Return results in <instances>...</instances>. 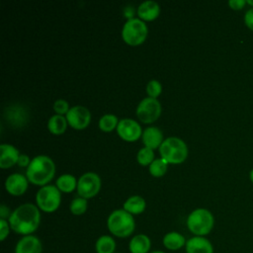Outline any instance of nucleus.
Segmentation results:
<instances>
[{
  "instance_id": "dca6fc26",
  "label": "nucleus",
  "mask_w": 253,
  "mask_h": 253,
  "mask_svg": "<svg viewBox=\"0 0 253 253\" xmlns=\"http://www.w3.org/2000/svg\"><path fill=\"white\" fill-rule=\"evenodd\" d=\"M19 150L12 144L2 143L0 145V167L9 168L18 162Z\"/></svg>"
},
{
  "instance_id": "f8f14e48",
  "label": "nucleus",
  "mask_w": 253,
  "mask_h": 253,
  "mask_svg": "<svg viewBox=\"0 0 253 253\" xmlns=\"http://www.w3.org/2000/svg\"><path fill=\"white\" fill-rule=\"evenodd\" d=\"M14 253H42V243L34 234L22 236L15 245Z\"/></svg>"
},
{
  "instance_id": "6ab92c4d",
  "label": "nucleus",
  "mask_w": 253,
  "mask_h": 253,
  "mask_svg": "<svg viewBox=\"0 0 253 253\" xmlns=\"http://www.w3.org/2000/svg\"><path fill=\"white\" fill-rule=\"evenodd\" d=\"M159 4L154 0L143 1L137 8V14L143 20H153L159 15Z\"/></svg>"
},
{
  "instance_id": "7c9ffc66",
  "label": "nucleus",
  "mask_w": 253,
  "mask_h": 253,
  "mask_svg": "<svg viewBox=\"0 0 253 253\" xmlns=\"http://www.w3.org/2000/svg\"><path fill=\"white\" fill-rule=\"evenodd\" d=\"M244 24L245 26L253 32V8H249L244 14Z\"/></svg>"
},
{
  "instance_id": "6e6552de",
  "label": "nucleus",
  "mask_w": 253,
  "mask_h": 253,
  "mask_svg": "<svg viewBox=\"0 0 253 253\" xmlns=\"http://www.w3.org/2000/svg\"><path fill=\"white\" fill-rule=\"evenodd\" d=\"M101 187V179L94 172H86L77 181V192L80 197L89 199L95 196Z\"/></svg>"
},
{
  "instance_id": "473e14b6",
  "label": "nucleus",
  "mask_w": 253,
  "mask_h": 253,
  "mask_svg": "<svg viewBox=\"0 0 253 253\" xmlns=\"http://www.w3.org/2000/svg\"><path fill=\"white\" fill-rule=\"evenodd\" d=\"M11 213H12V211H10V209L6 205L2 204L0 206V218L8 220L10 215H11Z\"/></svg>"
},
{
  "instance_id": "393cba45",
  "label": "nucleus",
  "mask_w": 253,
  "mask_h": 253,
  "mask_svg": "<svg viewBox=\"0 0 253 253\" xmlns=\"http://www.w3.org/2000/svg\"><path fill=\"white\" fill-rule=\"evenodd\" d=\"M87 199L82 197H76L74 198L69 206L70 211L75 215H81L83 214L87 210Z\"/></svg>"
},
{
  "instance_id": "5701e85b",
  "label": "nucleus",
  "mask_w": 253,
  "mask_h": 253,
  "mask_svg": "<svg viewBox=\"0 0 253 253\" xmlns=\"http://www.w3.org/2000/svg\"><path fill=\"white\" fill-rule=\"evenodd\" d=\"M56 187L59 189V191L69 193L73 191L75 187H77V181L73 175L63 174L56 179Z\"/></svg>"
},
{
  "instance_id": "412c9836",
  "label": "nucleus",
  "mask_w": 253,
  "mask_h": 253,
  "mask_svg": "<svg viewBox=\"0 0 253 253\" xmlns=\"http://www.w3.org/2000/svg\"><path fill=\"white\" fill-rule=\"evenodd\" d=\"M145 207H146L145 200L140 196L134 195L126 200V202L124 203L123 209L133 215V214H139L143 212L145 210Z\"/></svg>"
},
{
  "instance_id": "1a4fd4ad",
  "label": "nucleus",
  "mask_w": 253,
  "mask_h": 253,
  "mask_svg": "<svg viewBox=\"0 0 253 253\" xmlns=\"http://www.w3.org/2000/svg\"><path fill=\"white\" fill-rule=\"evenodd\" d=\"M161 114V105L156 98L146 97L142 99L137 108L136 115L143 123L154 122Z\"/></svg>"
},
{
  "instance_id": "f3484780",
  "label": "nucleus",
  "mask_w": 253,
  "mask_h": 253,
  "mask_svg": "<svg viewBox=\"0 0 253 253\" xmlns=\"http://www.w3.org/2000/svg\"><path fill=\"white\" fill-rule=\"evenodd\" d=\"M186 242L185 236L178 231H169L162 238L163 247L169 251H179L183 247L185 248Z\"/></svg>"
},
{
  "instance_id": "2eb2a0df",
  "label": "nucleus",
  "mask_w": 253,
  "mask_h": 253,
  "mask_svg": "<svg viewBox=\"0 0 253 253\" xmlns=\"http://www.w3.org/2000/svg\"><path fill=\"white\" fill-rule=\"evenodd\" d=\"M151 239L147 234H134L128 242L129 253H149L151 251Z\"/></svg>"
},
{
  "instance_id": "9d476101",
  "label": "nucleus",
  "mask_w": 253,
  "mask_h": 253,
  "mask_svg": "<svg viewBox=\"0 0 253 253\" xmlns=\"http://www.w3.org/2000/svg\"><path fill=\"white\" fill-rule=\"evenodd\" d=\"M67 123L77 129L86 127L91 120V114L89 110L84 106L71 107L66 113Z\"/></svg>"
},
{
  "instance_id": "ddd939ff",
  "label": "nucleus",
  "mask_w": 253,
  "mask_h": 253,
  "mask_svg": "<svg viewBox=\"0 0 253 253\" xmlns=\"http://www.w3.org/2000/svg\"><path fill=\"white\" fill-rule=\"evenodd\" d=\"M186 253H214L212 243L206 236L193 235L187 239L185 245Z\"/></svg>"
},
{
  "instance_id": "f257e3e1",
  "label": "nucleus",
  "mask_w": 253,
  "mask_h": 253,
  "mask_svg": "<svg viewBox=\"0 0 253 253\" xmlns=\"http://www.w3.org/2000/svg\"><path fill=\"white\" fill-rule=\"evenodd\" d=\"M11 229L22 236L31 235L37 231L41 223V212L38 206L26 203L16 208L9 219Z\"/></svg>"
},
{
  "instance_id": "c9c22d12",
  "label": "nucleus",
  "mask_w": 253,
  "mask_h": 253,
  "mask_svg": "<svg viewBox=\"0 0 253 253\" xmlns=\"http://www.w3.org/2000/svg\"><path fill=\"white\" fill-rule=\"evenodd\" d=\"M249 179H250V181L253 183V168L250 170V172H249Z\"/></svg>"
},
{
  "instance_id": "4be33fe9",
  "label": "nucleus",
  "mask_w": 253,
  "mask_h": 253,
  "mask_svg": "<svg viewBox=\"0 0 253 253\" xmlns=\"http://www.w3.org/2000/svg\"><path fill=\"white\" fill-rule=\"evenodd\" d=\"M66 126H67L66 117H63L62 115H58V114L51 116L47 122L48 129L54 134L62 133L65 130Z\"/></svg>"
},
{
  "instance_id": "7ed1b4c3",
  "label": "nucleus",
  "mask_w": 253,
  "mask_h": 253,
  "mask_svg": "<svg viewBox=\"0 0 253 253\" xmlns=\"http://www.w3.org/2000/svg\"><path fill=\"white\" fill-rule=\"evenodd\" d=\"M107 227L112 235L119 238H126L133 233L135 221L131 213L124 209H118L109 214Z\"/></svg>"
},
{
  "instance_id": "a211bd4d",
  "label": "nucleus",
  "mask_w": 253,
  "mask_h": 253,
  "mask_svg": "<svg viewBox=\"0 0 253 253\" xmlns=\"http://www.w3.org/2000/svg\"><path fill=\"white\" fill-rule=\"evenodd\" d=\"M142 141L146 147L156 148L163 141L162 131L156 126H148L142 131Z\"/></svg>"
},
{
  "instance_id": "a878e982",
  "label": "nucleus",
  "mask_w": 253,
  "mask_h": 253,
  "mask_svg": "<svg viewBox=\"0 0 253 253\" xmlns=\"http://www.w3.org/2000/svg\"><path fill=\"white\" fill-rule=\"evenodd\" d=\"M167 161L163 158L159 159H154L150 164H149V171L150 173L155 176V177H160L164 175V173L167 170Z\"/></svg>"
},
{
  "instance_id": "e433bc0d",
  "label": "nucleus",
  "mask_w": 253,
  "mask_h": 253,
  "mask_svg": "<svg viewBox=\"0 0 253 253\" xmlns=\"http://www.w3.org/2000/svg\"><path fill=\"white\" fill-rule=\"evenodd\" d=\"M149 253H166V252L163 250H151Z\"/></svg>"
},
{
  "instance_id": "aec40b11",
  "label": "nucleus",
  "mask_w": 253,
  "mask_h": 253,
  "mask_svg": "<svg viewBox=\"0 0 253 253\" xmlns=\"http://www.w3.org/2000/svg\"><path fill=\"white\" fill-rule=\"evenodd\" d=\"M94 249L96 253H116L117 242L112 235L103 234L96 239Z\"/></svg>"
},
{
  "instance_id": "72a5a7b5",
  "label": "nucleus",
  "mask_w": 253,
  "mask_h": 253,
  "mask_svg": "<svg viewBox=\"0 0 253 253\" xmlns=\"http://www.w3.org/2000/svg\"><path fill=\"white\" fill-rule=\"evenodd\" d=\"M20 166H29L30 165V163H31V161H30V158H29V156L28 155H26V154H20V156H19V159H18V162H17Z\"/></svg>"
},
{
  "instance_id": "20e7f679",
  "label": "nucleus",
  "mask_w": 253,
  "mask_h": 253,
  "mask_svg": "<svg viewBox=\"0 0 253 253\" xmlns=\"http://www.w3.org/2000/svg\"><path fill=\"white\" fill-rule=\"evenodd\" d=\"M186 224L193 235L207 236L213 229L214 216L208 209L198 208L189 213Z\"/></svg>"
},
{
  "instance_id": "b1692460",
  "label": "nucleus",
  "mask_w": 253,
  "mask_h": 253,
  "mask_svg": "<svg viewBox=\"0 0 253 253\" xmlns=\"http://www.w3.org/2000/svg\"><path fill=\"white\" fill-rule=\"evenodd\" d=\"M118 124H119L118 118L113 114H106L102 116L99 120V126L102 130H105V131H110L113 128L117 127Z\"/></svg>"
},
{
  "instance_id": "9b49d317",
  "label": "nucleus",
  "mask_w": 253,
  "mask_h": 253,
  "mask_svg": "<svg viewBox=\"0 0 253 253\" xmlns=\"http://www.w3.org/2000/svg\"><path fill=\"white\" fill-rule=\"evenodd\" d=\"M117 131L122 138L127 141H133L141 135V127L139 124L136 121L128 118L119 121Z\"/></svg>"
},
{
  "instance_id": "423d86ee",
  "label": "nucleus",
  "mask_w": 253,
  "mask_h": 253,
  "mask_svg": "<svg viewBox=\"0 0 253 253\" xmlns=\"http://www.w3.org/2000/svg\"><path fill=\"white\" fill-rule=\"evenodd\" d=\"M60 191L54 185L42 186L36 195L37 206L45 212L56 211L60 205Z\"/></svg>"
},
{
  "instance_id": "4c0bfd02",
  "label": "nucleus",
  "mask_w": 253,
  "mask_h": 253,
  "mask_svg": "<svg viewBox=\"0 0 253 253\" xmlns=\"http://www.w3.org/2000/svg\"><path fill=\"white\" fill-rule=\"evenodd\" d=\"M247 1V4L251 7V8H253V0H246Z\"/></svg>"
},
{
  "instance_id": "f704fd0d",
  "label": "nucleus",
  "mask_w": 253,
  "mask_h": 253,
  "mask_svg": "<svg viewBox=\"0 0 253 253\" xmlns=\"http://www.w3.org/2000/svg\"><path fill=\"white\" fill-rule=\"evenodd\" d=\"M124 13H125V16H126V17H127L128 19H131V18H133L132 16H133V14H134V10L132 9L131 6H126V7H125V9H124Z\"/></svg>"
},
{
  "instance_id": "0eeeda50",
  "label": "nucleus",
  "mask_w": 253,
  "mask_h": 253,
  "mask_svg": "<svg viewBox=\"0 0 253 253\" xmlns=\"http://www.w3.org/2000/svg\"><path fill=\"white\" fill-rule=\"evenodd\" d=\"M147 35V26L146 24L139 18H131L128 19L122 31L123 39L126 42L135 45L141 43Z\"/></svg>"
},
{
  "instance_id": "39448f33",
  "label": "nucleus",
  "mask_w": 253,
  "mask_h": 253,
  "mask_svg": "<svg viewBox=\"0 0 253 253\" xmlns=\"http://www.w3.org/2000/svg\"><path fill=\"white\" fill-rule=\"evenodd\" d=\"M161 157L170 163L183 162L188 155V147L184 140L176 136L167 137L159 146Z\"/></svg>"
},
{
  "instance_id": "c756f323",
  "label": "nucleus",
  "mask_w": 253,
  "mask_h": 253,
  "mask_svg": "<svg viewBox=\"0 0 253 253\" xmlns=\"http://www.w3.org/2000/svg\"><path fill=\"white\" fill-rule=\"evenodd\" d=\"M53 109L54 111L58 114V115H62V114H66L69 110V106L67 101L63 100V99H58L53 103Z\"/></svg>"
},
{
  "instance_id": "bb28decb",
  "label": "nucleus",
  "mask_w": 253,
  "mask_h": 253,
  "mask_svg": "<svg viewBox=\"0 0 253 253\" xmlns=\"http://www.w3.org/2000/svg\"><path fill=\"white\" fill-rule=\"evenodd\" d=\"M137 161L141 165H148L150 164L154 159V152L151 148L149 147H142L141 149L138 150L137 152Z\"/></svg>"
},
{
  "instance_id": "4468645a",
  "label": "nucleus",
  "mask_w": 253,
  "mask_h": 253,
  "mask_svg": "<svg viewBox=\"0 0 253 253\" xmlns=\"http://www.w3.org/2000/svg\"><path fill=\"white\" fill-rule=\"evenodd\" d=\"M5 188L12 195H22L28 188V180L21 173H13L7 177L5 181Z\"/></svg>"
},
{
  "instance_id": "cd10ccee",
  "label": "nucleus",
  "mask_w": 253,
  "mask_h": 253,
  "mask_svg": "<svg viewBox=\"0 0 253 253\" xmlns=\"http://www.w3.org/2000/svg\"><path fill=\"white\" fill-rule=\"evenodd\" d=\"M146 91H147V94L149 95V97L156 98L162 91L161 83L156 79L150 80L146 85Z\"/></svg>"
},
{
  "instance_id": "58836bf2",
  "label": "nucleus",
  "mask_w": 253,
  "mask_h": 253,
  "mask_svg": "<svg viewBox=\"0 0 253 253\" xmlns=\"http://www.w3.org/2000/svg\"><path fill=\"white\" fill-rule=\"evenodd\" d=\"M116 253H123V252H116Z\"/></svg>"
},
{
  "instance_id": "2f4dec72",
  "label": "nucleus",
  "mask_w": 253,
  "mask_h": 253,
  "mask_svg": "<svg viewBox=\"0 0 253 253\" xmlns=\"http://www.w3.org/2000/svg\"><path fill=\"white\" fill-rule=\"evenodd\" d=\"M247 4L246 0H229L228 5L233 10H241Z\"/></svg>"
},
{
  "instance_id": "c85d7f7f",
  "label": "nucleus",
  "mask_w": 253,
  "mask_h": 253,
  "mask_svg": "<svg viewBox=\"0 0 253 253\" xmlns=\"http://www.w3.org/2000/svg\"><path fill=\"white\" fill-rule=\"evenodd\" d=\"M11 230L12 229L9 221L7 219L0 218V240L1 241H4L9 236Z\"/></svg>"
},
{
  "instance_id": "f03ea898",
  "label": "nucleus",
  "mask_w": 253,
  "mask_h": 253,
  "mask_svg": "<svg viewBox=\"0 0 253 253\" xmlns=\"http://www.w3.org/2000/svg\"><path fill=\"white\" fill-rule=\"evenodd\" d=\"M55 172V165L52 159L46 155L34 157L27 167V178L36 185H44L49 182Z\"/></svg>"
}]
</instances>
